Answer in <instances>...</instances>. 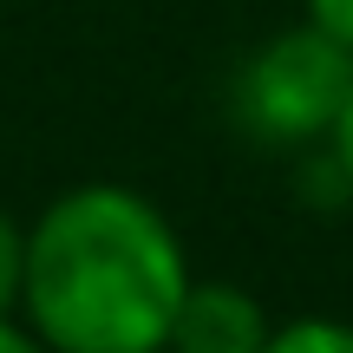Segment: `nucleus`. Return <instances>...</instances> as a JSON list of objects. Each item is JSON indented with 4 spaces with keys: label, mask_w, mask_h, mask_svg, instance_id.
<instances>
[{
    "label": "nucleus",
    "mask_w": 353,
    "mask_h": 353,
    "mask_svg": "<svg viewBox=\"0 0 353 353\" xmlns=\"http://www.w3.org/2000/svg\"><path fill=\"white\" fill-rule=\"evenodd\" d=\"M301 13L314 26H327L341 46H353V0H301Z\"/></svg>",
    "instance_id": "423d86ee"
},
{
    "label": "nucleus",
    "mask_w": 353,
    "mask_h": 353,
    "mask_svg": "<svg viewBox=\"0 0 353 353\" xmlns=\"http://www.w3.org/2000/svg\"><path fill=\"white\" fill-rule=\"evenodd\" d=\"M353 92V46L314 26L301 13V26H281L268 33L249 59L236 65V85H229V105H236L242 131H255L262 144H327L334 125L347 112Z\"/></svg>",
    "instance_id": "f03ea898"
},
{
    "label": "nucleus",
    "mask_w": 353,
    "mask_h": 353,
    "mask_svg": "<svg viewBox=\"0 0 353 353\" xmlns=\"http://www.w3.org/2000/svg\"><path fill=\"white\" fill-rule=\"evenodd\" d=\"M190 249L131 183H72L26 223L20 321L52 353H164Z\"/></svg>",
    "instance_id": "f257e3e1"
},
{
    "label": "nucleus",
    "mask_w": 353,
    "mask_h": 353,
    "mask_svg": "<svg viewBox=\"0 0 353 353\" xmlns=\"http://www.w3.org/2000/svg\"><path fill=\"white\" fill-rule=\"evenodd\" d=\"M0 353H52V347L39 341V334L26 327L20 314H0Z\"/></svg>",
    "instance_id": "6e6552de"
},
{
    "label": "nucleus",
    "mask_w": 353,
    "mask_h": 353,
    "mask_svg": "<svg viewBox=\"0 0 353 353\" xmlns=\"http://www.w3.org/2000/svg\"><path fill=\"white\" fill-rule=\"evenodd\" d=\"M327 157H334V170H341V183L353 196V92H347V112H341V125H334V138H327Z\"/></svg>",
    "instance_id": "0eeeda50"
},
{
    "label": "nucleus",
    "mask_w": 353,
    "mask_h": 353,
    "mask_svg": "<svg viewBox=\"0 0 353 353\" xmlns=\"http://www.w3.org/2000/svg\"><path fill=\"white\" fill-rule=\"evenodd\" d=\"M262 353H353V321L341 314H294V321H275Z\"/></svg>",
    "instance_id": "20e7f679"
},
{
    "label": "nucleus",
    "mask_w": 353,
    "mask_h": 353,
    "mask_svg": "<svg viewBox=\"0 0 353 353\" xmlns=\"http://www.w3.org/2000/svg\"><path fill=\"white\" fill-rule=\"evenodd\" d=\"M268 334H275V321H268V307L255 301L242 281L190 275L164 353H262Z\"/></svg>",
    "instance_id": "7ed1b4c3"
},
{
    "label": "nucleus",
    "mask_w": 353,
    "mask_h": 353,
    "mask_svg": "<svg viewBox=\"0 0 353 353\" xmlns=\"http://www.w3.org/2000/svg\"><path fill=\"white\" fill-rule=\"evenodd\" d=\"M26 294V223L0 210V314H20Z\"/></svg>",
    "instance_id": "39448f33"
}]
</instances>
